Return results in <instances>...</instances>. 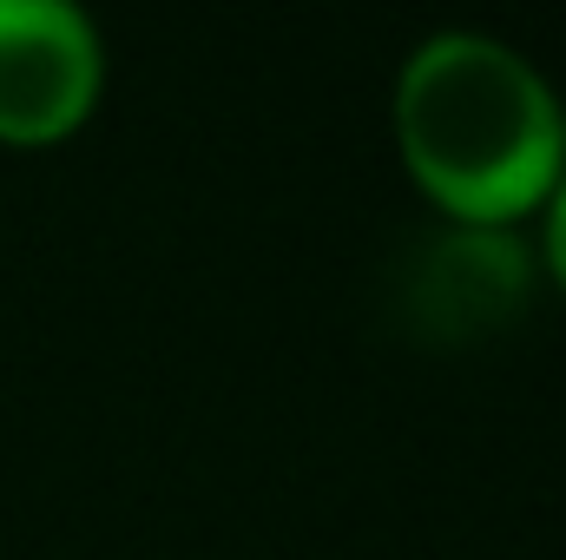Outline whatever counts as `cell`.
Wrapping results in <instances>:
<instances>
[{"label":"cell","mask_w":566,"mask_h":560,"mask_svg":"<svg viewBox=\"0 0 566 560\" xmlns=\"http://www.w3.org/2000/svg\"><path fill=\"white\" fill-rule=\"evenodd\" d=\"M527 251L507 231L454 225L422 238L396 271V323L428 350H468L501 336L527 310Z\"/></svg>","instance_id":"obj_2"},{"label":"cell","mask_w":566,"mask_h":560,"mask_svg":"<svg viewBox=\"0 0 566 560\" xmlns=\"http://www.w3.org/2000/svg\"><path fill=\"white\" fill-rule=\"evenodd\" d=\"M396 133L428 198L488 231L534 211L566 158V120L547 80L481 33H441L402 66Z\"/></svg>","instance_id":"obj_1"},{"label":"cell","mask_w":566,"mask_h":560,"mask_svg":"<svg viewBox=\"0 0 566 560\" xmlns=\"http://www.w3.org/2000/svg\"><path fill=\"white\" fill-rule=\"evenodd\" d=\"M93 93L99 40L86 13L53 0H0V139H60L93 113Z\"/></svg>","instance_id":"obj_3"},{"label":"cell","mask_w":566,"mask_h":560,"mask_svg":"<svg viewBox=\"0 0 566 560\" xmlns=\"http://www.w3.org/2000/svg\"><path fill=\"white\" fill-rule=\"evenodd\" d=\"M547 258H554V271H560V283H566V185H560V198H554V225H547Z\"/></svg>","instance_id":"obj_4"}]
</instances>
